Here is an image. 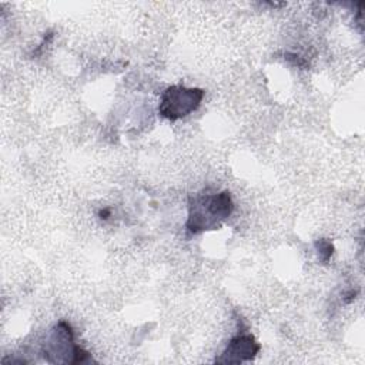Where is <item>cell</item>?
<instances>
[{
	"label": "cell",
	"instance_id": "obj_1",
	"mask_svg": "<svg viewBox=\"0 0 365 365\" xmlns=\"http://www.w3.org/2000/svg\"><path fill=\"white\" fill-rule=\"evenodd\" d=\"M232 210L234 204L228 191H201L190 198L185 228L190 234H198L205 230H215L224 220L231 215Z\"/></svg>",
	"mask_w": 365,
	"mask_h": 365
},
{
	"label": "cell",
	"instance_id": "obj_2",
	"mask_svg": "<svg viewBox=\"0 0 365 365\" xmlns=\"http://www.w3.org/2000/svg\"><path fill=\"white\" fill-rule=\"evenodd\" d=\"M44 358L48 362H70L81 364L90 361L87 351L74 344L73 329L66 321H60L44 346Z\"/></svg>",
	"mask_w": 365,
	"mask_h": 365
},
{
	"label": "cell",
	"instance_id": "obj_3",
	"mask_svg": "<svg viewBox=\"0 0 365 365\" xmlns=\"http://www.w3.org/2000/svg\"><path fill=\"white\" fill-rule=\"evenodd\" d=\"M202 97L204 91L201 88L170 86L161 94L158 113L167 120H180L194 113L200 107Z\"/></svg>",
	"mask_w": 365,
	"mask_h": 365
},
{
	"label": "cell",
	"instance_id": "obj_4",
	"mask_svg": "<svg viewBox=\"0 0 365 365\" xmlns=\"http://www.w3.org/2000/svg\"><path fill=\"white\" fill-rule=\"evenodd\" d=\"M261 346L255 341L251 334H238L235 335L221 354L215 359L218 364H241L245 361H251L258 352Z\"/></svg>",
	"mask_w": 365,
	"mask_h": 365
},
{
	"label": "cell",
	"instance_id": "obj_5",
	"mask_svg": "<svg viewBox=\"0 0 365 365\" xmlns=\"http://www.w3.org/2000/svg\"><path fill=\"white\" fill-rule=\"evenodd\" d=\"M315 248H317V251H318V258L325 264V262H328L329 261V258H331V255H332V252H334V247H332V244L328 241V240H318L317 242H315Z\"/></svg>",
	"mask_w": 365,
	"mask_h": 365
},
{
	"label": "cell",
	"instance_id": "obj_6",
	"mask_svg": "<svg viewBox=\"0 0 365 365\" xmlns=\"http://www.w3.org/2000/svg\"><path fill=\"white\" fill-rule=\"evenodd\" d=\"M108 214H110L108 210H101V211H100V218H104V220H106Z\"/></svg>",
	"mask_w": 365,
	"mask_h": 365
}]
</instances>
